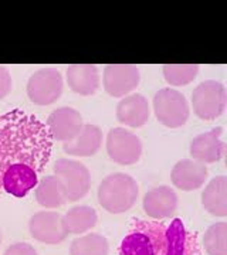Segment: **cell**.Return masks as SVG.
Masks as SVG:
<instances>
[{"label":"cell","mask_w":227,"mask_h":255,"mask_svg":"<svg viewBox=\"0 0 227 255\" xmlns=\"http://www.w3.org/2000/svg\"><path fill=\"white\" fill-rule=\"evenodd\" d=\"M53 137L44 122L21 110L0 115V194L24 197L50 160Z\"/></svg>","instance_id":"6da1fadb"},{"label":"cell","mask_w":227,"mask_h":255,"mask_svg":"<svg viewBox=\"0 0 227 255\" xmlns=\"http://www.w3.org/2000/svg\"><path fill=\"white\" fill-rule=\"evenodd\" d=\"M166 226L159 221L135 220L119 246V255H165Z\"/></svg>","instance_id":"7a4b0ae2"},{"label":"cell","mask_w":227,"mask_h":255,"mask_svg":"<svg viewBox=\"0 0 227 255\" xmlns=\"http://www.w3.org/2000/svg\"><path fill=\"white\" fill-rule=\"evenodd\" d=\"M139 194L135 179L125 173L107 176L98 187L101 207L111 214H122L134 207Z\"/></svg>","instance_id":"3957f363"},{"label":"cell","mask_w":227,"mask_h":255,"mask_svg":"<svg viewBox=\"0 0 227 255\" xmlns=\"http://www.w3.org/2000/svg\"><path fill=\"white\" fill-rule=\"evenodd\" d=\"M192 105L200 119L213 121L219 118L227 105V92L222 82L203 81L192 94Z\"/></svg>","instance_id":"277c9868"},{"label":"cell","mask_w":227,"mask_h":255,"mask_svg":"<svg viewBox=\"0 0 227 255\" xmlns=\"http://www.w3.org/2000/svg\"><path fill=\"white\" fill-rule=\"evenodd\" d=\"M154 111L158 121L168 128H181L189 119V105L185 95L172 88L155 94Z\"/></svg>","instance_id":"5b68a950"},{"label":"cell","mask_w":227,"mask_h":255,"mask_svg":"<svg viewBox=\"0 0 227 255\" xmlns=\"http://www.w3.org/2000/svg\"><path fill=\"white\" fill-rule=\"evenodd\" d=\"M54 173L63 184L67 201L81 200L90 190V170L81 162L58 159L54 163Z\"/></svg>","instance_id":"8992f818"},{"label":"cell","mask_w":227,"mask_h":255,"mask_svg":"<svg viewBox=\"0 0 227 255\" xmlns=\"http://www.w3.org/2000/svg\"><path fill=\"white\" fill-rule=\"evenodd\" d=\"M63 94V77L54 68H41L27 82V97L33 104L45 107L60 100Z\"/></svg>","instance_id":"52a82bcc"},{"label":"cell","mask_w":227,"mask_h":255,"mask_svg":"<svg viewBox=\"0 0 227 255\" xmlns=\"http://www.w3.org/2000/svg\"><path fill=\"white\" fill-rule=\"evenodd\" d=\"M107 153L115 163L131 166L142 155L141 139L124 128H114L107 135Z\"/></svg>","instance_id":"ba28073f"},{"label":"cell","mask_w":227,"mask_h":255,"mask_svg":"<svg viewBox=\"0 0 227 255\" xmlns=\"http://www.w3.org/2000/svg\"><path fill=\"white\" fill-rule=\"evenodd\" d=\"M141 80L138 67L134 64H108L104 70V90L114 98L127 97Z\"/></svg>","instance_id":"9c48e42d"},{"label":"cell","mask_w":227,"mask_h":255,"mask_svg":"<svg viewBox=\"0 0 227 255\" xmlns=\"http://www.w3.org/2000/svg\"><path fill=\"white\" fill-rule=\"evenodd\" d=\"M47 129L53 139L58 142H71L81 132L84 122L81 114L70 107L54 110L47 118Z\"/></svg>","instance_id":"30bf717a"},{"label":"cell","mask_w":227,"mask_h":255,"mask_svg":"<svg viewBox=\"0 0 227 255\" xmlns=\"http://www.w3.org/2000/svg\"><path fill=\"white\" fill-rule=\"evenodd\" d=\"M63 216L57 211H40L28 221V230L31 237L38 243L47 246H57L63 243L67 234L61 226Z\"/></svg>","instance_id":"8fae6325"},{"label":"cell","mask_w":227,"mask_h":255,"mask_svg":"<svg viewBox=\"0 0 227 255\" xmlns=\"http://www.w3.org/2000/svg\"><path fill=\"white\" fill-rule=\"evenodd\" d=\"M223 128L218 127L206 133H200L191 142V155L193 160L202 164L216 163L226 153V143L220 139Z\"/></svg>","instance_id":"7c38bea8"},{"label":"cell","mask_w":227,"mask_h":255,"mask_svg":"<svg viewBox=\"0 0 227 255\" xmlns=\"http://www.w3.org/2000/svg\"><path fill=\"white\" fill-rule=\"evenodd\" d=\"M168 248L165 255H200L198 236L188 230L181 219H173L166 227Z\"/></svg>","instance_id":"4fadbf2b"},{"label":"cell","mask_w":227,"mask_h":255,"mask_svg":"<svg viewBox=\"0 0 227 255\" xmlns=\"http://www.w3.org/2000/svg\"><path fill=\"white\" fill-rule=\"evenodd\" d=\"M208 167L193 159H182L175 164L171 179L175 187L183 191H193L200 189L208 179Z\"/></svg>","instance_id":"5bb4252c"},{"label":"cell","mask_w":227,"mask_h":255,"mask_svg":"<svg viewBox=\"0 0 227 255\" xmlns=\"http://www.w3.org/2000/svg\"><path fill=\"white\" fill-rule=\"evenodd\" d=\"M142 204L149 217L156 220L168 219L172 217L178 209V194L172 187L159 186L146 193Z\"/></svg>","instance_id":"9a60e30c"},{"label":"cell","mask_w":227,"mask_h":255,"mask_svg":"<svg viewBox=\"0 0 227 255\" xmlns=\"http://www.w3.org/2000/svg\"><path fill=\"white\" fill-rule=\"evenodd\" d=\"M151 115L148 100L142 94H131L119 101L117 119L119 124L131 128L144 127Z\"/></svg>","instance_id":"2e32d148"},{"label":"cell","mask_w":227,"mask_h":255,"mask_svg":"<svg viewBox=\"0 0 227 255\" xmlns=\"http://www.w3.org/2000/svg\"><path fill=\"white\" fill-rule=\"evenodd\" d=\"M65 75L68 87L84 97L95 94L100 87V73L94 64H71Z\"/></svg>","instance_id":"e0dca14e"},{"label":"cell","mask_w":227,"mask_h":255,"mask_svg":"<svg viewBox=\"0 0 227 255\" xmlns=\"http://www.w3.org/2000/svg\"><path fill=\"white\" fill-rule=\"evenodd\" d=\"M102 143V132L97 125H84L78 136L71 142H64L63 149L65 153L78 157H91L100 150Z\"/></svg>","instance_id":"ac0fdd59"},{"label":"cell","mask_w":227,"mask_h":255,"mask_svg":"<svg viewBox=\"0 0 227 255\" xmlns=\"http://www.w3.org/2000/svg\"><path fill=\"white\" fill-rule=\"evenodd\" d=\"M202 204L205 210L216 217L227 216V177L216 176L202 193Z\"/></svg>","instance_id":"d6986e66"},{"label":"cell","mask_w":227,"mask_h":255,"mask_svg":"<svg viewBox=\"0 0 227 255\" xmlns=\"http://www.w3.org/2000/svg\"><path fill=\"white\" fill-rule=\"evenodd\" d=\"M98 216L97 211L90 206H75L71 210H68L63 216L61 226L64 233L80 236L82 233L90 231L91 228L97 226Z\"/></svg>","instance_id":"ffe728a7"},{"label":"cell","mask_w":227,"mask_h":255,"mask_svg":"<svg viewBox=\"0 0 227 255\" xmlns=\"http://www.w3.org/2000/svg\"><path fill=\"white\" fill-rule=\"evenodd\" d=\"M36 200L44 209H57L67 203V196L57 176H45L36 186Z\"/></svg>","instance_id":"44dd1931"},{"label":"cell","mask_w":227,"mask_h":255,"mask_svg":"<svg viewBox=\"0 0 227 255\" xmlns=\"http://www.w3.org/2000/svg\"><path fill=\"white\" fill-rule=\"evenodd\" d=\"M108 241L100 234H87L74 240L70 247L71 255H108Z\"/></svg>","instance_id":"7402d4cb"},{"label":"cell","mask_w":227,"mask_h":255,"mask_svg":"<svg viewBox=\"0 0 227 255\" xmlns=\"http://www.w3.org/2000/svg\"><path fill=\"white\" fill-rule=\"evenodd\" d=\"M164 77L173 87H183L191 84L199 74L198 64H165Z\"/></svg>","instance_id":"603a6c76"},{"label":"cell","mask_w":227,"mask_h":255,"mask_svg":"<svg viewBox=\"0 0 227 255\" xmlns=\"http://www.w3.org/2000/svg\"><path fill=\"white\" fill-rule=\"evenodd\" d=\"M209 255H227V223H216L208 228L203 238Z\"/></svg>","instance_id":"cb8c5ba5"},{"label":"cell","mask_w":227,"mask_h":255,"mask_svg":"<svg viewBox=\"0 0 227 255\" xmlns=\"http://www.w3.org/2000/svg\"><path fill=\"white\" fill-rule=\"evenodd\" d=\"M13 88V81L9 70L4 65H0V100L7 97Z\"/></svg>","instance_id":"d4e9b609"},{"label":"cell","mask_w":227,"mask_h":255,"mask_svg":"<svg viewBox=\"0 0 227 255\" xmlns=\"http://www.w3.org/2000/svg\"><path fill=\"white\" fill-rule=\"evenodd\" d=\"M4 255H38L34 247H31L27 243H16L13 246H10Z\"/></svg>","instance_id":"484cf974"},{"label":"cell","mask_w":227,"mask_h":255,"mask_svg":"<svg viewBox=\"0 0 227 255\" xmlns=\"http://www.w3.org/2000/svg\"><path fill=\"white\" fill-rule=\"evenodd\" d=\"M0 241H1V233H0Z\"/></svg>","instance_id":"4316f807"}]
</instances>
